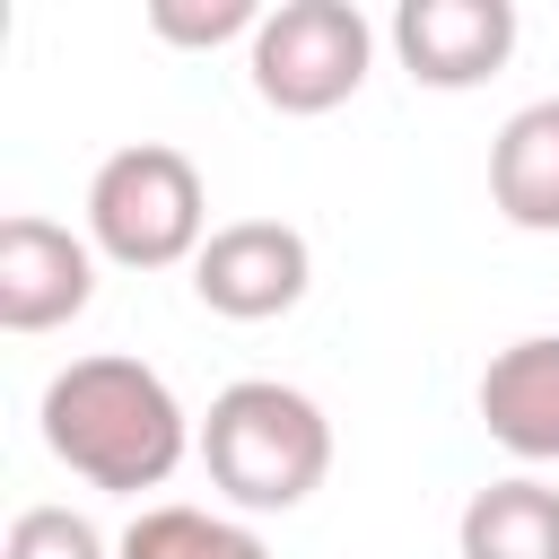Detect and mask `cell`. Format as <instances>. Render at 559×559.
Instances as JSON below:
<instances>
[{"label": "cell", "instance_id": "5", "mask_svg": "<svg viewBox=\"0 0 559 559\" xmlns=\"http://www.w3.org/2000/svg\"><path fill=\"white\" fill-rule=\"evenodd\" d=\"M314 280V245L288 227V218H227L210 227L201 262H192V297L227 323H271L306 297Z\"/></svg>", "mask_w": 559, "mask_h": 559}, {"label": "cell", "instance_id": "10", "mask_svg": "<svg viewBox=\"0 0 559 559\" xmlns=\"http://www.w3.org/2000/svg\"><path fill=\"white\" fill-rule=\"evenodd\" d=\"M454 550L463 559H559V489L533 480V472H507V480L472 489L463 524H454Z\"/></svg>", "mask_w": 559, "mask_h": 559}, {"label": "cell", "instance_id": "7", "mask_svg": "<svg viewBox=\"0 0 559 559\" xmlns=\"http://www.w3.org/2000/svg\"><path fill=\"white\" fill-rule=\"evenodd\" d=\"M393 52L419 87H480L515 52V0H402L393 9Z\"/></svg>", "mask_w": 559, "mask_h": 559}, {"label": "cell", "instance_id": "9", "mask_svg": "<svg viewBox=\"0 0 559 559\" xmlns=\"http://www.w3.org/2000/svg\"><path fill=\"white\" fill-rule=\"evenodd\" d=\"M489 201L524 236H559V96H533L489 140Z\"/></svg>", "mask_w": 559, "mask_h": 559}, {"label": "cell", "instance_id": "3", "mask_svg": "<svg viewBox=\"0 0 559 559\" xmlns=\"http://www.w3.org/2000/svg\"><path fill=\"white\" fill-rule=\"evenodd\" d=\"M87 245L122 271H175L210 245V183L175 140H131L87 175Z\"/></svg>", "mask_w": 559, "mask_h": 559}, {"label": "cell", "instance_id": "13", "mask_svg": "<svg viewBox=\"0 0 559 559\" xmlns=\"http://www.w3.org/2000/svg\"><path fill=\"white\" fill-rule=\"evenodd\" d=\"M0 559H114V542H105L79 507H17Z\"/></svg>", "mask_w": 559, "mask_h": 559}, {"label": "cell", "instance_id": "12", "mask_svg": "<svg viewBox=\"0 0 559 559\" xmlns=\"http://www.w3.org/2000/svg\"><path fill=\"white\" fill-rule=\"evenodd\" d=\"M262 9L253 0H148V35L157 44H183V52H210V44H253Z\"/></svg>", "mask_w": 559, "mask_h": 559}, {"label": "cell", "instance_id": "2", "mask_svg": "<svg viewBox=\"0 0 559 559\" xmlns=\"http://www.w3.org/2000/svg\"><path fill=\"white\" fill-rule=\"evenodd\" d=\"M201 472L236 515H288L332 472V419L280 376H236L201 411Z\"/></svg>", "mask_w": 559, "mask_h": 559}, {"label": "cell", "instance_id": "4", "mask_svg": "<svg viewBox=\"0 0 559 559\" xmlns=\"http://www.w3.org/2000/svg\"><path fill=\"white\" fill-rule=\"evenodd\" d=\"M367 61H376V26L358 0H280L262 9L253 44H245V70H253V96L271 114H332L367 87Z\"/></svg>", "mask_w": 559, "mask_h": 559}, {"label": "cell", "instance_id": "11", "mask_svg": "<svg viewBox=\"0 0 559 559\" xmlns=\"http://www.w3.org/2000/svg\"><path fill=\"white\" fill-rule=\"evenodd\" d=\"M114 559H271V550H262L253 524H236V515H218V507L166 498V507H140V515L122 524Z\"/></svg>", "mask_w": 559, "mask_h": 559}, {"label": "cell", "instance_id": "1", "mask_svg": "<svg viewBox=\"0 0 559 559\" xmlns=\"http://www.w3.org/2000/svg\"><path fill=\"white\" fill-rule=\"evenodd\" d=\"M44 445L70 480L87 489H114V498H140V489H166L183 472V454H201V419L175 402V384L131 358V349H87L70 358L52 384H44Z\"/></svg>", "mask_w": 559, "mask_h": 559}, {"label": "cell", "instance_id": "8", "mask_svg": "<svg viewBox=\"0 0 559 559\" xmlns=\"http://www.w3.org/2000/svg\"><path fill=\"white\" fill-rule=\"evenodd\" d=\"M480 428L524 463H559V332H524L480 367Z\"/></svg>", "mask_w": 559, "mask_h": 559}, {"label": "cell", "instance_id": "6", "mask_svg": "<svg viewBox=\"0 0 559 559\" xmlns=\"http://www.w3.org/2000/svg\"><path fill=\"white\" fill-rule=\"evenodd\" d=\"M96 297V245L44 210L0 218V323L9 332H61Z\"/></svg>", "mask_w": 559, "mask_h": 559}]
</instances>
